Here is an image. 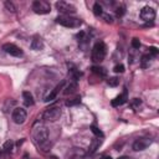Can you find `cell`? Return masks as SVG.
<instances>
[{"label": "cell", "instance_id": "1", "mask_svg": "<svg viewBox=\"0 0 159 159\" xmlns=\"http://www.w3.org/2000/svg\"><path fill=\"white\" fill-rule=\"evenodd\" d=\"M34 139H35V143L43 152H47L50 149L51 143H50V139H48V132L43 125H40V127L34 129Z\"/></svg>", "mask_w": 159, "mask_h": 159}, {"label": "cell", "instance_id": "2", "mask_svg": "<svg viewBox=\"0 0 159 159\" xmlns=\"http://www.w3.org/2000/svg\"><path fill=\"white\" fill-rule=\"evenodd\" d=\"M56 22L65 26V27H80L82 21L77 17H73L71 15H61L56 19Z\"/></svg>", "mask_w": 159, "mask_h": 159}, {"label": "cell", "instance_id": "3", "mask_svg": "<svg viewBox=\"0 0 159 159\" xmlns=\"http://www.w3.org/2000/svg\"><path fill=\"white\" fill-rule=\"evenodd\" d=\"M107 47L103 42H97L92 48V61L93 62H101L106 57Z\"/></svg>", "mask_w": 159, "mask_h": 159}, {"label": "cell", "instance_id": "4", "mask_svg": "<svg viewBox=\"0 0 159 159\" xmlns=\"http://www.w3.org/2000/svg\"><path fill=\"white\" fill-rule=\"evenodd\" d=\"M32 10H34L36 14L45 15V14H48V12L51 11V5H50L47 1L36 0V1L32 2Z\"/></svg>", "mask_w": 159, "mask_h": 159}, {"label": "cell", "instance_id": "5", "mask_svg": "<svg viewBox=\"0 0 159 159\" xmlns=\"http://www.w3.org/2000/svg\"><path fill=\"white\" fill-rule=\"evenodd\" d=\"M26 117H27V113L24 108L21 107H16L14 111H12V114H11V118L12 120L16 123V124H22L25 120H26Z\"/></svg>", "mask_w": 159, "mask_h": 159}, {"label": "cell", "instance_id": "6", "mask_svg": "<svg viewBox=\"0 0 159 159\" xmlns=\"http://www.w3.org/2000/svg\"><path fill=\"white\" fill-rule=\"evenodd\" d=\"M56 9L60 12H62L63 15H71V14L76 12V7L72 4L66 2V1H57L56 2Z\"/></svg>", "mask_w": 159, "mask_h": 159}, {"label": "cell", "instance_id": "7", "mask_svg": "<svg viewBox=\"0 0 159 159\" xmlns=\"http://www.w3.org/2000/svg\"><path fill=\"white\" fill-rule=\"evenodd\" d=\"M61 116V108L60 107H50L48 109H46V112L43 113V118L46 120H51V122H55L60 118Z\"/></svg>", "mask_w": 159, "mask_h": 159}, {"label": "cell", "instance_id": "8", "mask_svg": "<svg viewBox=\"0 0 159 159\" xmlns=\"http://www.w3.org/2000/svg\"><path fill=\"white\" fill-rule=\"evenodd\" d=\"M139 16H140V19H142L143 21H147V22L153 21V20L155 19V10H154L153 7H150V6H144V7L140 10Z\"/></svg>", "mask_w": 159, "mask_h": 159}, {"label": "cell", "instance_id": "9", "mask_svg": "<svg viewBox=\"0 0 159 159\" xmlns=\"http://www.w3.org/2000/svg\"><path fill=\"white\" fill-rule=\"evenodd\" d=\"M2 50H4L6 53H9V55H11V56H15V57H20V56H22V51H21V48L17 47V46L14 45V43H5V45L2 46Z\"/></svg>", "mask_w": 159, "mask_h": 159}, {"label": "cell", "instance_id": "10", "mask_svg": "<svg viewBox=\"0 0 159 159\" xmlns=\"http://www.w3.org/2000/svg\"><path fill=\"white\" fill-rule=\"evenodd\" d=\"M150 144H152V140L150 139H148V138H139V139H137L133 143V149L135 152H140V150L147 149Z\"/></svg>", "mask_w": 159, "mask_h": 159}, {"label": "cell", "instance_id": "11", "mask_svg": "<svg viewBox=\"0 0 159 159\" xmlns=\"http://www.w3.org/2000/svg\"><path fill=\"white\" fill-rule=\"evenodd\" d=\"M84 155H86V152L82 148H72L67 153V158L68 159H82Z\"/></svg>", "mask_w": 159, "mask_h": 159}, {"label": "cell", "instance_id": "12", "mask_svg": "<svg viewBox=\"0 0 159 159\" xmlns=\"http://www.w3.org/2000/svg\"><path fill=\"white\" fill-rule=\"evenodd\" d=\"M127 99H128V96H127V89H124L122 94L117 96V97H116V98L112 101V106H113V107H119V106L124 104V103L127 102Z\"/></svg>", "mask_w": 159, "mask_h": 159}, {"label": "cell", "instance_id": "13", "mask_svg": "<svg viewBox=\"0 0 159 159\" xmlns=\"http://www.w3.org/2000/svg\"><path fill=\"white\" fill-rule=\"evenodd\" d=\"M43 47V43H42V40H41V37L40 36H34V39H32V41H31V48L32 50H35V51H39V50H41Z\"/></svg>", "mask_w": 159, "mask_h": 159}, {"label": "cell", "instance_id": "14", "mask_svg": "<svg viewBox=\"0 0 159 159\" xmlns=\"http://www.w3.org/2000/svg\"><path fill=\"white\" fill-rule=\"evenodd\" d=\"M22 98H24V103H25V106L30 107V106L34 104V97H32V94H31L30 92H27V91L22 92Z\"/></svg>", "mask_w": 159, "mask_h": 159}, {"label": "cell", "instance_id": "15", "mask_svg": "<svg viewBox=\"0 0 159 159\" xmlns=\"http://www.w3.org/2000/svg\"><path fill=\"white\" fill-rule=\"evenodd\" d=\"M91 70H92V72H93L94 75H97V76H99V77H106V76H107V70L103 68V67L93 66Z\"/></svg>", "mask_w": 159, "mask_h": 159}, {"label": "cell", "instance_id": "16", "mask_svg": "<svg viewBox=\"0 0 159 159\" xmlns=\"http://www.w3.org/2000/svg\"><path fill=\"white\" fill-rule=\"evenodd\" d=\"M62 84H63V83H61V84H58V86H57V87H56V88H55V89H53V91H52V92H51V93H50V94H48V96L46 97V99H45V101H46V102H50V101H53V99L56 98V94H57V92H58V89H61V87H62Z\"/></svg>", "mask_w": 159, "mask_h": 159}, {"label": "cell", "instance_id": "17", "mask_svg": "<svg viewBox=\"0 0 159 159\" xmlns=\"http://www.w3.org/2000/svg\"><path fill=\"white\" fill-rule=\"evenodd\" d=\"M93 12H94L96 16H101V15L103 14V11H102V6H101L99 2H96V4L93 5Z\"/></svg>", "mask_w": 159, "mask_h": 159}, {"label": "cell", "instance_id": "18", "mask_svg": "<svg viewBox=\"0 0 159 159\" xmlns=\"http://www.w3.org/2000/svg\"><path fill=\"white\" fill-rule=\"evenodd\" d=\"M76 88H77V84H76V82H73V83H71L68 87H66V89L63 91V93H65V94H68V93H73V92L76 91Z\"/></svg>", "mask_w": 159, "mask_h": 159}, {"label": "cell", "instance_id": "19", "mask_svg": "<svg viewBox=\"0 0 159 159\" xmlns=\"http://www.w3.org/2000/svg\"><path fill=\"white\" fill-rule=\"evenodd\" d=\"M99 144H101V140H99V139H93L92 144L89 145V153H93V152L99 147Z\"/></svg>", "mask_w": 159, "mask_h": 159}, {"label": "cell", "instance_id": "20", "mask_svg": "<svg viewBox=\"0 0 159 159\" xmlns=\"http://www.w3.org/2000/svg\"><path fill=\"white\" fill-rule=\"evenodd\" d=\"M150 58H152V56H150L149 53H147V55L142 56V67H147V66L149 65Z\"/></svg>", "mask_w": 159, "mask_h": 159}, {"label": "cell", "instance_id": "21", "mask_svg": "<svg viewBox=\"0 0 159 159\" xmlns=\"http://www.w3.org/2000/svg\"><path fill=\"white\" fill-rule=\"evenodd\" d=\"M91 130L93 132V134H94L97 138H103V133H102L96 125H91Z\"/></svg>", "mask_w": 159, "mask_h": 159}, {"label": "cell", "instance_id": "22", "mask_svg": "<svg viewBox=\"0 0 159 159\" xmlns=\"http://www.w3.org/2000/svg\"><path fill=\"white\" fill-rule=\"evenodd\" d=\"M107 83H108L111 87H116V86L119 83V80H118L117 77H109L108 81H107Z\"/></svg>", "mask_w": 159, "mask_h": 159}, {"label": "cell", "instance_id": "23", "mask_svg": "<svg viewBox=\"0 0 159 159\" xmlns=\"http://www.w3.org/2000/svg\"><path fill=\"white\" fill-rule=\"evenodd\" d=\"M12 149V142H6L5 144H4V147H2V150L5 152V153H10V150Z\"/></svg>", "mask_w": 159, "mask_h": 159}, {"label": "cell", "instance_id": "24", "mask_svg": "<svg viewBox=\"0 0 159 159\" xmlns=\"http://www.w3.org/2000/svg\"><path fill=\"white\" fill-rule=\"evenodd\" d=\"M5 7L9 10V11H11V12H15V6H14V4L12 2H10V1H5Z\"/></svg>", "mask_w": 159, "mask_h": 159}, {"label": "cell", "instance_id": "25", "mask_svg": "<svg viewBox=\"0 0 159 159\" xmlns=\"http://www.w3.org/2000/svg\"><path fill=\"white\" fill-rule=\"evenodd\" d=\"M124 12H125V7L122 5V6H119V7H117V10H116V14H117V16H123L124 15Z\"/></svg>", "mask_w": 159, "mask_h": 159}, {"label": "cell", "instance_id": "26", "mask_svg": "<svg viewBox=\"0 0 159 159\" xmlns=\"http://www.w3.org/2000/svg\"><path fill=\"white\" fill-rule=\"evenodd\" d=\"M132 47H133V48H139V47H140V41H139V39L134 37V39L132 40Z\"/></svg>", "mask_w": 159, "mask_h": 159}, {"label": "cell", "instance_id": "27", "mask_svg": "<svg viewBox=\"0 0 159 159\" xmlns=\"http://www.w3.org/2000/svg\"><path fill=\"white\" fill-rule=\"evenodd\" d=\"M113 71H114L116 73H122V72H124V66H123L122 63H120V65H117V66H114Z\"/></svg>", "mask_w": 159, "mask_h": 159}, {"label": "cell", "instance_id": "28", "mask_svg": "<svg viewBox=\"0 0 159 159\" xmlns=\"http://www.w3.org/2000/svg\"><path fill=\"white\" fill-rule=\"evenodd\" d=\"M80 102H81V98H80V97H76V98H73L72 101H67L66 104H67V106H73V104H77V103H80Z\"/></svg>", "mask_w": 159, "mask_h": 159}, {"label": "cell", "instance_id": "29", "mask_svg": "<svg viewBox=\"0 0 159 159\" xmlns=\"http://www.w3.org/2000/svg\"><path fill=\"white\" fill-rule=\"evenodd\" d=\"M140 104H142V101L138 99V98H134V99L132 101V107H133V108H138Z\"/></svg>", "mask_w": 159, "mask_h": 159}, {"label": "cell", "instance_id": "30", "mask_svg": "<svg viewBox=\"0 0 159 159\" xmlns=\"http://www.w3.org/2000/svg\"><path fill=\"white\" fill-rule=\"evenodd\" d=\"M101 16L104 19V21H106V22H109V24L112 22V16H109V15H107V14H104V12H103Z\"/></svg>", "mask_w": 159, "mask_h": 159}, {"label": "cell", "instance_id": "31", "mask_svg": "<svg viewBox=\"0 0 159 159\" xmlns=\"http://www.w3.org/2000/svg\"><path fill=\"white\" fill-rule=\"evenodd\" d=\"M149 52H150L153 56H157V55H158V48H157V47H150V48H149Z\"/></svg>", "mask_w": 159, "mask_h": 159}, {"label": "cell", "instance_id": "32", "mask_svg": "<svg viewBox=\"0 0 159 159\" xmlns=\"http://www.w3.org/2000/svg\"><path fill=\"white\" fill-rule=\"evenodd\" d=\"M102 159H112V157H111V155H104Z\"/></svg>", "mask_w": 159, "mask_h": 159}, {"label": "cell", "instance_id": "33", "mask_svg": "<svg viewBox=\"0 0 159 159\" xmlns=\"http://www.w3.org/2000/svg\"><path fill=\"white\" fill-rule=\"evenodd\" d=\"M118 159H129V158H128V157H125V155H124V157H119V158H118Z\"/></svg>", "mask_w": 159, "mask_h": 159}]
</instances>
